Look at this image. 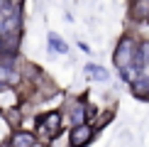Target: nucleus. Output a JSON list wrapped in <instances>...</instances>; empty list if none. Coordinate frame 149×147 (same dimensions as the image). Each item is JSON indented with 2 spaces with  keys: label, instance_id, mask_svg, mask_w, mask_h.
<instances>
[{
  "label": "nucleus",
  "instance_id": "9d476101",
  "mask_svg": "<svg viewBox=\"0 0 149 147\" xmlns=\"http://www.w3.org/2000/svg\"><path fill=\"white\" fill-rule=\"evenodd\" d=\"M49 49L56 52V54H66V52H69V44H66L56 32H49Z\"/></svg>",
  "mask_w": 149,
  "mask_h": 147
},
{
  "label": "nucleus",
  "instance_id": "2eb2a0df",
  "mask_svg": "<svg viewBox=\"0 0 149 147\" xmlns=\"http://www.w3.org/2000/svg\"><path fill=\"white\" fill-rule=\"evenodd\" d=\"M147 20H149V15H147Z\"/></svg>",
  "mask_w": 149,
  "mask_h": 147
},
{
  "label": "nucleus",
  "instance_id": "f03ea898",
  "mask_svg": "<svg viewBox=\"0 0 149 147\" xmlns=\"http://www.w3.org/2000/svg\"><path fill=\"white\" fill-rule=\"evenodd\" d=\"M137 49H139L137 39H132V37H122L120 44H117V49H115V57H113L115 66H117V69H125V66L137 64Z\"/></svg>",
  "mask_w": 149,
  "mask_h": 147
},
{
  "label": "nucleus",
  "instance_id": "39448f33",
  "mask_svg": "<svg viewBox=\"0 0 149 147\" xmlns=\"http://www.w3.org/2000/svg\"><path fill=\"white\" fill-rule=\"evenodd\" d=\"M17 103H20V96H17L15 86H3V88H0V110L12 108V106H17Z\"/></svg>",
  "mask_w": 149,
  "mask_h": 147
},
{
  "label": "nucleus",
  "instance_id": "4468645a",
  "mask_svg": "<svg viewBox=\"0 0 149 147\" xmlns=\"http://www.w3.org/2000/svg\"><path fill=\"white\" fill-rule=\"evenodd\" d=\"M3 3H5V0H0V8H3Z\"/></svg>",
  "mask_w": 149,
  "mask_h": 147
},
{
  "label": "nucleus",
  "instance_id": "423d86ee",
  "mask_svg": "<svg viewBox=\"0 0 149 147\" xmlns=\"http://www.w3.org/2000/svg\"><path fill=\"white\" fill-rule=\"evenodd\" d=\"M130 86H132V93L137 96V98L149 101V76H139L137 81H132Z\"/></svg>",
  "mask_w": 149,
  "mask_h": 147
},
{
  "label": "nucleus",
  "instance_id": "9b49d317",
  "mask_svg": "<svg viewBox=\"0 0 149 147\" xmlns=\"http://www.w3.org/2000/svg\"><path fill=\"white\" fill-rule=\"evenodd\" d=\"M86 71H88V74H93V76H95V81H108V71H105L103 66L88 64V66H86Z\"/></svg>",
  "mask_w": 149,
  "mask_h": 147
},
{
  "label": "nucleus",
  "instance_id": "6e6552de",
  "mask_svg": "<svg viewBox=\"0 0 149 147\" xmlns=\"http://www.w3.org/2000/svg\"><path fill=\"white\" fill-rule=\"evenodd\" d=\"M69 118H71L73 125H78V123H86V103H83V101H73V103H71Z\"/></svg>",
  "mask_w": 149,
  "mask_h": 147
},
{
  "label": "nucleus",
  "instance_id": "f8f14e48",
  "mask_svg": "<svg viewBox=\"0 0 149 147\" xmlns=\"http://www.w3.org/2000/svg\"><path fill=\"white\" fill-rule=\"evenodd\" d=\"M29 147H49V145L44 142V140H34V142H32V145H29Z\"/></svg>",
  "mask_w": 149,
  "mask_h": 147
},
{
  "label": "nucleus",
  "instance_id": "7ed1b4c3",
  "mask_svg": "<svg viewBox=\"0 0 149 147\" xmlns=\"http://www.w3.org/2000/svg\"><path fill=\"white\" fill-rule=\"evenodd\" d=\"M93 135H95V130H93L88 123H78V125L71 127L69 145H71V147H86V145L93 140Z\"/></svg>",
  "mask_w": 149,
  "mask_h": 147
},
{
  "label": "nucleus",
  "instance_id": "f257e3e1",
  "mask_svg": "<svg viewBox=\"0 0 149 147\" xmlns=\"http://www.w3.org/2000/svg\"><path fill=\"white\" fill-rule=\"evenodd\" d=\"M61 132V113L59 110H52V113H44L37 118V140H44V142H49L52 137H56V135Z\"/></svg>",
  "mask_w": 149,
  "mask_h": 147
},
{
  "label": "nucleus",
  "instance_id": "ddd939ff",
  "mask_svg": "<svg viewBox=\"0 0 149 147\" xmlns=\"http://www.w3.org/2000/svg\"><path fill=\"white\" fill-rule=\"evenodd\" d=\"M10 3H15V5H22V3H24V0H10Z\"/></svg>",
  "mask_w": 149,
  "mask_h": 147
},
{
  "label": "nucleus",
  "instance_id": "20e7f679",
  "mask_svg": "<svg viewBox=\"0 0 149 147\" xmlns=\"http://www.w3.org/2000/svg\"><path fill=\"white\" fill-rule=\"evenodd\" d=\"M34 140H37V135H34V132H29V130H20V127H17V130L10 135L8 147H29Z\"/></svg>",
  "mask_w": 149,
  "mask_h": 147
},
{
  "label": "nucleus",
  "instance_id": "0eeeda50",
  "mask_svg": "<svg viewBox=\"0 0 149 147\" xmlns=\"http://www.w3.org/2000/svg\"><path fill=\"white\" fill-rule=\"evenodd\" d=\"M3 118L8 120V125L12 127V130H17V127L22 125V110L17 108V106H12V108H5V110H3Z\"/></svg>",
  "mask_w": 149,
  "mask_h": 147
},
{
  "label": "nucleus",
  "instance_id": "1a4fd4ad",
  "mask_svg": "<svg viewBox=\"0 0 149 147\" xmlns=\"http://www.w3.org/2000/svg\"><path fill=\"white\" fill-rule=\"evenodd\" d=\"M130 15H132L134 20H147V15H149V0H134Z\"/></svg>",
  "mask_w": 149,
  "mask_h": 147
}]
</instances>
